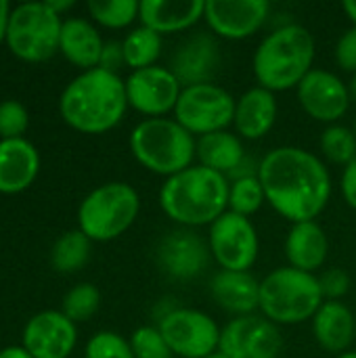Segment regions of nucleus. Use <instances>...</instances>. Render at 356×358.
<instances>
[{
	"instance_id": "25",
	"label": "nucleus",
	"mask_w": 356,
	"mask_h": 358,
	"mask_svg": "<svg viewBox=\"0 0 356 358\" xmlns=\"http://www.w3.org/2000/svg\"><path fill=\"white\" fill-rule=\"evenodd\" d=\"M356 317L342 302H323L319 313L313 317V334L317 344L332 352H348L355 342Z\"/></svg>"
},
{
	"instance_id": "13",
	"label": "nucleus",
	"mask_w": 356,
	"mask_h": 358,
	"mask_svg": "<svg viewBox=\"0 0 356 358\" xmlns=\"http://www.w3.org/2000/svg\"><path fill=\"white\" fill-rule=\"evenodd\" d=\"M180 92L183 84L176 80L170 67L162 65L136 69L126 80L128 105L149 117H164L166 113L174 111Z\"/></svg>"
},
{
	"instance_id": "29",
	"label": "nucleus",
	"mask_w": 356,
	"mask_h": 358,
	"mask_svg": "<svg viewBox=\"0 0 356 358\" xmlns=\"http://www.w3.org/2000/svg\"><path fill=\"white\" fill-rule=\"evenodd\" d=\"M141 2L136 0H90L88 13L90 17L109 29H122L130 25L138 17Z\"/></svg>"
},
{
	"instance_id": "16",
	"label": "nucleus",
	"mask_w": 356,
	"mask_h": 358,
	"mask_svg": "<svg viewBox=\"0 0 356 358\" xmlns=\"http://www.w3.org/2000/svg\"><path fill=\"white\" fill-rule=\"evenodd\" d=\"M266 0H206L208 27L227 40H243L256 34L269 17Z\"/></svg>"
},
{
	"instance_id": "39",
	"label": "nucleus",
	"mask_w": 356,
	"mask_h": 358,
	"mask_svg": "<svg viewBox=\"0 0 356 358\" xmlns=\"http://www.w3.org/2000/svg\"><path fill=\"white\" fill-rule=\"evenodd\" d=\"M342 195L346 199V203L356 210V159H353L342 174Z\"/></svg>"
},
{
	"instance_id": "36",
	"label": "nucleus",
	"mask_w": 356,
	"mask_h": 358,
	"mask_svg": "<svg viewBox=\"0 0 356 358\" xmlns=\"http://www.w3.org/2000/svg\"><path fill=\"white\" fill-rule=\"evenodd\" d=\"M319 285L327 302H338L350 289V275L344 268H327L319 277Z\"/></svg>"
},
{
	"instance_id": "28",
	"label": "nucleus",
	"mask_w": 356,
	"mask_h": 358,
	"mask_svg": "<svg viewBox=\"0 0 356 358\" xmlns=\"http://www.w3.org/2000/svg\"><path fill=\"white\" fill-rule=\"evenodd\" d=\"M90 239L78 229L61 235L50 252L52 268L59 273H76L80 271L90 258Z\"/></svg>"
},
{
	"instance_id": "1",
	"label": "nucleus",
	"mask_w": 356,
	"mask_h": 358,
	"mask_svg": "<svg viewBox=\"0 0 356 358\" xmlns=\"http://www.w3.org/2000/svg\"><path fill=\"white\" fill-rule=\"evenodd\" d=\"M266 201L290 222L315 220L332 197V176L325 164L300 147H277L258 166Z\"/></svg>"
},
{
	"instance_id": "6",
	"label": "nucleus",
	"mask_w": 356,
	"mask_h": 358,
	"mask_svg": "<svg viewBox=\"0 0 356 358\" xmlns=\"http://www.w3.org/2000/svg\"><path fill=\"white\" fill-rule=\"evenodd\" d=\"M319 277L292 266L273 271L260 281V310L275 325H298L323 306Z\"/></svg>"
},
{
	"instance_id": "48",
	"label": "nucleus",
	"mask_w": 356,
	"mask_h": 358,
	"mask_svg": "<svg viewBox=\"0 0 356 358\" xmlns=\"http://www.w3.org/2000/svg\"><path fill=\"white\" fill-rule=\"evenodd\" d=\"M355 342H356V327H355Z\"/></svg>"
},
{
	"instance_id": "21",
	"label": "nucleus",
	"mask_w": 356,
	"mask_h": 358,
	"mask_svg": "<svg viewBox=\"0 0 356 358\" xmlns=\"http://www.w3.org/2000/svg\"><path fill=\"white\" fill-rule=\"evenodd\" d=\"M210 292L214 302L235 317L254 315V310L260 308V281H256V277L250 275V271H220L212 279Z\"/></svg>"
},
{
	"instance_id": "3",
	"label": "nucleus",
	"mask_w": 356,
	"mask_h": 358,
	"mask_svg": "<svg viewBox=\"0 0 356 358\" xmlns=\"http://www.w3.org/2000/svg\"><path fill=\"white\" fill-rule=\"evenodd\" d=\"M231 185L225 174L206 166H191L170 178L159 189V206L164 214L189 227L214 224L229 208Z\"/></svg>"
},
{
	"instance_id": "32",
	"label": "nucleus",
	"mask_w": 356,
	"mask_h": 358,
	"mask_svg": "<svg viewBox=\"0 0 356 358\" xmlns=\"http://www.w3.org/2000/svg\"><path fill=\"white\" fill-rule=\"evenodd\" d=\"M321 151L323 155L340 166H348L356 159V134L346 126H329L321 134Z\"/></svg>"
},
{
	"instance_id": "20",
	"label": "nucleus",
	"mask_w": 356,
	"mask_h": 358,
	"mask_svg": "<svg viewBox=\"0 0 356 358\" xmlns=\"http://www.w3.org/2000/svg\"><path fill=\"white\" fill-rule=\"evenodd\" d=\"M206 13L204 0H145L138 8L141 25L162 34L185 31Z\"/></svg>"
},
{
	"instance_id": "41",
	"label": "nucleus",
	"mask_w": 356,
	"mask_h": 358,
	"mask_svg": "<svg viewBox=\"0 0 356 358\" xmlns=\"http://www.w3.org/2000/svg\"><path fill=\"white\" fill-rule=\"evenodd\" d=\"M0 358H31L29 352L23 346H8L4 350H0Z\"/></svg>"
},
{
	"instance_id": "10",
	"label": "nucleus",
	"mask_w": 356,
	"mask_h": 358,
	"mask_svg": "<svg viewBox=\"0 0 356 358\" xmlns=\"http://www.w3.org/2000/svg\"><path fill=\"white\" fill-rule=\"evenodd\" d=\"M162 331L172 355L180 358H206L214 355L220 344L218 323L195 308H174L159 319Z\"/></svg>"
},
{
	"instance_id": "42",
	"label": "nucleus",
	"mask_w": 356,
	"mask_h": 358,
	"mask_svg": "<svg viewBox=\"0 0 356 358\" xmlns=\"http://www.w3.org/2000/svg\"><path fill=\"white\" fill-rule=\"evenodd\" d=\"M46 4H48L57 15H61L63 10H67V8H71V6H73V2H71V0H48Z\"/></svg>"
},
{
	"instance_id": "7",
	"label": "nucleus",
	"mask_w": 356,
	"mask_h": 358,
	"mask_svg": "<svg viewBox=\"0 0 356 358\" xmlns=\"http://www.w3.org/2000/svg\"><path fill=\"white\" fill-rule=\"evenodd\" d=\"M141 197L128 182H105L90 191L78 210L80 231L90 241H111L136 220Z\"/></svg>"
},
{
	"instance_id": "37",
	"label": "nucleus",
	"mask_w": 356,
	"mask_h": 358,
	"mask_svg": "<svg viewBox=\"0 0 356 358\" xmlns=\"http://www.w3.org/2000/svg\"><path fill=\"white\" fill-rule=\"evenodd\" d=\"M336 61L344 71H353L356 73V27L353 25L350 29H346L338 44H336Z\"/></svg>"
},
{
	"instance_id": "45",
	"label": "nucleus",
	"mask_w": 356,
	"mask_h": 358,
	"mask_svg": "<svg viewBox=\"0 0 356 358\" xmlns=\"http://www.w3.org/2000/svg\"><path fill=\"white\" fill-rule=\"evenodd\" d=\"M336 358H356V350H348V352H342V355H338Z\"/></svg>"
},
{
	"instance_id": "2",
	"label": "nucleus",
	"mask_w": 356,
	"mask_h": 358,
	"mask_svg": "<svg viewBox=\"0 0 356 358\" xmlns=\"http://www.w3.org/2000/svg\"><path fill=\"white\" fill-rule=\"evenodd\" d=\"M128 107L126 82L101 67L73 78L59 101L65 124L84 134H103L115 128Z\"/></svg>"
},
{
	"instance_id": "27",
	"label": "nucleus",
	"mask_w": 356,
	"mask_h": 358,
	"mask_svg": "<svg viewBox=\"0 0 356 358\" xmlns=\"http://www.w3.org/2000/svg\"><path fill=\"white\" fill-rule=\"evenodd\" d=\"M122 48L124 61L128 67H132V71L153 67L162 55V36L145 25H138L124 38Z\"/></svg>"
},
{
	"instance_id": "31",
	"label": "nucleus",
	"mask_w": 356,
	"mask_h": 358,
	"mask_svg": "<svg viewBox=\"0 0 356 358\" xmlns=\"http://www.w3.org/2000/svg\"><path fill=\"white\" fill-rule=\"evenodd\" d=\"M99 306H101V292L92 283H80L65 294L61 313L73 323H84L99 310Z\"/></svg>"
},
{
	"instance_id": "30",
	"label": "nucleus",
	"mask_w": 356,
	"mask_h": 358,
	"mask_svg": "<svg viewBox=\"0 0 356 358\" xmlns=\"http://www.w3.org/2000/svg\"><path fill=\"white\" fill-rule=\"evenodd\" d=\"M266 201L264 189L258 180V176H237V180L231 185L229 191V212H235L239 216L250 218L256 214L262 203Z\"/></svg>"
},
{
	"instance_id": "38",
	"label": "nucleus",
	"mask_w": 356,
	"mask_h": 358,
	"mask_svg": "<svg viewBox=\"0 0 356 358\" xmlns=\"http://www.w3.org/2000/svg\"><path fill=\"white\" fill-rule=\"evenodd\" d=\"M120 65H126L124 61V48L122 42H105L103 57H101V69H107L111 73H118Z\"/></svg>"
},
{
	"instance_id": "18",
	"label": "nucleus",
	"mask_w": 356,
	"mask_h": 358,
	"mask_svg": "<svg viewBox=\"0 0 356 358\" xmlns=\"http://www.w3.org/2000/svg\"><path fill=\"white\" fill-rule=\"evenodd\" d=\"M220 63V50L210 34H195L187 38L174 52L170 71L176 76L180 84L197 86V84H212V78Z\"/></svg>"
},
{
	"instance_id": "46",
	"label": "nucleus",
	"mask_w": 356,
	"mask_h": 358,
	"mask_svg": "<svg viewBox=\"0 0 356 358\" xmlns=\"http://www.w3.org/2000/svg\"><path fill=\"white\" fill-rule=\"evenodd\" d=\"M206 358H227V357H225V355H222L220 350H216L214 355H210V357H206Z\"/></svg>"
},
{
	"instance_id": "33",
	"label": "nucleus",
	"mask_w": 356,
	"mask_h": 358,
	"mask_svg": "<svg viewBox=\"0 0 356 358\" xmlns=\"http://www.w3.org/2000/svg\"><path fill=\"white\" fill-rule=\"evenodd\" d=\"M86 358H134L130 342L115 331H99L86 344Z\"/></svg>"
},
{
	"instance_id": "5",
	"label": "nucleus",
	"mask_w": 356,
	"mask_h": 358,
	"mask_svg": "<svg viewBox=\"0 0 356 358\" xmlns=\"http://www.w3.org/2000/svg\"><path fill=\"white\" fill-rule=\"evenodd\" d=\"M130 151L143 168L170 178L191 168L197 155V143L176 120L149 117L130 132Z\"/></svg>"
},
{
	"instance_id": "23",
	"label": "nucleus",
	"mask_w": 356,
	"mask_h": 358,
	"mask_svg": "<svg viewBox=\"0 0 356 358\" xmlns=\"http://www.w3.org/2000/svg\"><path fill=\"white\" fill-rule=\"evenodd\" d=\"M277 120V99L275 92L254 86L243 92L235 107V128L243 138L256 141L271 132Z\"/></svg>"
},
{
	"instance_id": "34",
	"label": "nucleus",
	"mask_w": 356,
	"mask_h": 358,
	"mask_svg": "<svg viewBox=\"0 0 356 358\" xmlns=\"http://www.w3.org/2000/svg\"><path fill=\"white\" fill-rule=\"evenodd\" d=\"M134 358H172V350L166 344L157 327H138L130 338Z\"/></svg>"
},
{
	"instance_id": "22",
	"label": "nucleus",
	"mask_w": 356,
	"mask_h": 358,
	"mask_svg": "<svg viewBox=\"0 0 356 358\" xmlns=\"http://www.w3.org/2000/svg\"><path fill=\"white\" fill-rule=\"evenodd\" d=\"M103 48L105 42L90 21L82 17H71L63 21L59 50L71 65L82 67L84 71L97 69L101 65Z\"/></svg>"
},
{
	"instance_id": "47",
	"label": "nucleus",
	"mask_w": 356,
	"mask_h": 358,
	"mask_svg": "<svg viewBox=\"0 0 356 358\" xmlns=\"http://www.w3.org/2000/svg\"><path fill=\"white\" fill-rule=\"evenodd\" d=\"M355 134H356V120H355Z\"/></svg>"
},
{
	"instance_id": "26",
	"label": "nucleus",
	"mask_w": 356,
	"mask_h": 358,
	"mask_svg": "<svg viewBox=\"0 0 356 358\" xmlns=\"http://www.w3.org/2000/svg\"><path fill=\"white\" fill-rule=\"evenodd\" d=\"M197 157L201 166L220 174H231L243 162V145L233 132H212L197 141Z\"/></svg>"
},
{
	"instance_id": "8",
	"label": "nucleus",
	"mask_w": 356,
	"mask_h": 358,
	"mask_svg": "<svg viewBox=\"0 0 356 358\" xmlns=\"http://www.w3.org/2000/svg\"><path fill=\"white\" fill-rule=\"evenodd\" d=\"M61 27V15L46 2H25L10 10L6 44L17 59L42 63L59 52Z\"/></svg>"
},
{
	"instance_id": "35",
	"label": "nucleus",
	"mask_w": 356,
	"mask_h": 358,
	"mask_svg": "<svg viewBox=\"0 0 356 358\" xmlns=\"http://www.w3.org/2000/svg\"><path fill=\"white\" fill-rule=\"evenodd\" d=\"M29 126V113L19 101H2L0 103V141L23 138Z\"/></svg>"
},
{
	"instance_id": "11",
	"label": "nucleus",
	"mask_w": 356,
	"mask_h": 358,
	"mask_svg": "<svg viewBox=\"0 0 356 358\" xmlns=\"http://www.w3.org/2000/svg\"><path fill=\"white\" fill-rule=\"evenodd\" d=\"M208 248L222 271L248 273L258 258V231L250 218L225 212L210 227Z\"/></svg>"
},
{
	"instance_id": "15",
	"label": "nucleus",
	"mask_w": 356,
	"mask_h": 358,
	"mask_svg": "<svg viewBox=\"0 0 356 358\" xmlns=\"http://www.w3.org/2000/svg\"><path fill=\"white\" fill-rule=\"evenodd\" d=\"M298 101L302 109L317 122H338L350 107L348 84L336 73L325 69H313L298 84Z\"/></svg>"
},
{
	"instance_id": "44",
	"label": "nucleus",
	"mask_w": 356,
	"mask_h": 358,
	"mask_svg": "<svg viewBox=\"0 0 356 358\" xmlns=\"http://www.w3.org/2000/svg\"><path fill=\"white\" fill-rule=\"evenodd\" d=\"M348 92H350V99L356 101V73H353L350 82H348Z\"/></svg>"
},
{
	"instance_id": "4",
	"label": "nucleus",
	"mask_w": 356,
	"mask_h": 358,
	"mask_svg": "<svg viewBox=\"0 0 356 358\" xmlns=\"http://www.w3.org/2000/svg\"><path fill=\"white\" fill-rule=\"evenodd\" d=\"M315 38L298 23L283 25L269 34L254 52V76L258 84L271 92L298 88L313 71Z\"/></svg>"
},
{
	"instance_id": "14",
	"label": "nucleus",
	"mask_w": 356,
	"mask_h": 358,
	"mask_svg": "<svg viewBox=\"0 0 356 358\" xmlns=\"http://www.w3.org/2000/svg\"><path fill=\"white\" fill-rule=\"evenodd\" d=\"M78 342L76 323L61 310L34 315L23 329V348L31 358H67Z\"/></svg>"
},
{
	"instance_id": "40",
	"label": "nucleus",
	"mask_w": 356,
	"mask_h": 358,
	"mask_svg": "<svg viewBox=\"0 0 356 358\" xmlns=\"http://www.w3.org/2000/svg\"><path fill=\"white\" fill-rule=\"evenodd\" d=\"M10 4L6 0H0V44L6 42V31H8V19H10Z\"/></svg>"
},
{
	"instance_id": "24",
	"label": "nucleus",
	"mask_w": 356,
	"mask_h": 358,
	"mask_svg": "<svg viewBox=\"0 0 356 358\" xmlns=\"http://www.w3.org/2000/svg\"><path fill=\"white\" fill-rule=\"evenodd\" d=\"M327 254L329 241L319 222H298L290 229L285 239V256L292 268L315 273L325 264Z\"/></svg>"
},
{
	"instance_id": "12",
	"label": "nucleus",
	"mask_w": 356,
	"mask_h": 358,
	"mask_svg": "<svg viewBox=\"0 0 356 358\" xmlns=\"http://www.w3.org/2000/svg\"><path fill=\"white\" fill-rule=\"evenodd\" d=\"M283 348L281 331L260 315L235 317L220 334L218 350L227 358H277Z\"/></svg>"
},
{
	"instance_id": "19",
	"label": "nucleus",
	"mask_w": 356,
	"mask_h": 358,
	"mask_svg": "<svg viewBox=\"0 0 356 358\" xmlns=\"http://www.w3.org/2000/svg\"><path fill=\"white\" fill-rule=\"evenodd\" d=\"M38 149L25 138L0 141V193L15 195L25 191L38 176Z\"/></svg>"
},
{
	"instance_id": "43",
	"label": "nucleus",
	"mask_w": 356,
	"mask_h": 358,
	"mask_svg": "<svg viewBox=\"0 0 356 358\" xmlns=\"http://www.w3.org/2000/svg\"><path fill=\"white\" fill-rule=\"evenodd\" d=\"M342 6H344V13H346V17L353 21V25L356 27V0H346Z\"/></svg>"
},
{
	"instance_id": "9",
	"label": "nucleus",
	"mask_w": 356,
	"mask_h": 358,
	"mask_svg": "<svg viewBox=\"0 0 356 358\" xmlns=\"http://www.w3.org/2000/svg\"><path fill=\"white\" fill-rule=\"evenodd\" d=\"M237 101L216 84L183 88L174 107V120L191 134H212L225 130L235 120Z\"/></svg>"
},
{
	"instance_id": "17",
	"label": "nucleus",
	"mask_w": 356,
	"mask_h": 358,
	"mask_svg": "<svg viewBox=\"0 0 356 358\" xmlns=\"http://www.w3.org/2000/svg\"><path fill=\"white\" fill-rule=\"evenodd\" d=\"M157 264L159 268L180 281L199 277L210 262L208 243L191 229H180L168 233L157 245Z\"/></svg>"
}]
</instances>
